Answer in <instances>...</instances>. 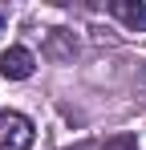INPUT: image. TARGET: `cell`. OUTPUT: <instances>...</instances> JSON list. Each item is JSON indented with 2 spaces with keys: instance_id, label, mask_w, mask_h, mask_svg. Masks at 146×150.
I'll list each match as a JSON object with an SVG mask.
<instances>
[{
  "instance_id": "cell-1",
  "label": "cell",
  "mask_w": 146,
  "mask_h": 150,
  "mask_svg": "<svg viewBox=\"0 0 146 150\" xmlns=\"http://www.w3.org/2000/svg\"><path fill=\"white\" fill-rule=\"evenodd\" d=\"M33 146V122L24 114H0V150H28Z\"/></svg>"
},
{
  "instance_id": "cell-2",
  "label": "cell",
  "mask_w": 146,
  "mask_h": 150,
  "mask_svg": "<svg viewBox=\"0 0 146 150\" xmlns=\"http://www.w3.org/2000/svg\"><path fill=\"white\" fill-rule=\"evenodd\" d=\"M33 53L24 49V45H12V49H4L0 53V73L8 77V81H24V77L33 73Z\"/></svg>"
},
{
  "instance_id": "cell-3",
  "label": "cell",
  "mask_w": 146,
  "mask_h": 150,
  "mask_svg": "<svg viewBox=\"0 0 146 150\" xmlns=\"http://www.w3.org/2000/svg\"><path fill=\"white\" fill-rule=\"evenodd\" d=\"M110 12H114L126 28H134V33H142V28H146V4H138V0H114Z\"/></svg>"
},
{
  "instance_id": "cell-4",
  "label": "cell",
  "mask_w": 146,
  "mask_h": 150,
  "mask_svg": "<svg viewBox=\"0 0 146 150\" xmlns=\"http://www.w3.org/2000/svg\"><path fill=\"white\" fill-rule=\"evenodd\" d=\"M73 49H77L73 45V33H65V28H53L49 33V41H45V57L49 61H69Z\"/></svg>"
},
{
  "instance_id": "cell-5",
  "label": "cell",
  "mask_w": 146,
  "mask_h": 150,
  "mask_svg": "<svg viewBox=\"0 0 146 150\" xmlns=\"http://www.w3.org/2000/svg\"><path fill=\"white\" fill-rule=\"evenodd\" d=\"M97 150H138V138H134V134H114V138H106Z\"/></svg>"
},
{
  "instance_id": "cell-6",
  "label": "cell",
  "mask_w": 146,
  "mask_h": 150,
  "mask_svg": "<svg viewBox=\"0 0 146 150\" xmlns=\"http://www.w3.org/2000/svg\"><path fill=\"white\" fill-rule=\"evenodd\" d=\"M69 150H94V146H69Z\"/></svg>"
},
{
  "instance_id": "cell-7",
  "label": "cell",
  "mask_w": 146,
  "mask_h": 150,
  "mask_svg": "<svg viewBox=\"0 0 146 150\" xmlns=\"http://www.w3.org/2000/svg\"><path fill=\"white\" fill-rule=\"evenodd\" d=\"M0 28H4V16H0Z\"/></svg>"
}]
</instances>
